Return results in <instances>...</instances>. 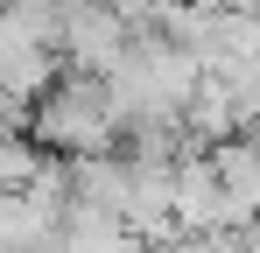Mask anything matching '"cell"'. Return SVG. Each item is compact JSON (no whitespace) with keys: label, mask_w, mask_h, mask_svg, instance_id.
Here are the masks:
<instances>
[{"label":"cell","mask_w":260,"mask_h":253,"mask_svg":"<svg viewBox=\"0 0 260 253\" xmlns=\"http://www.w3.org/2000/svg\"><path fill=\"white\" fill-rule=\"evenodd\" d=\"M148 253H260V225H253V232H218V239L176 232V239H162V246H148Z\"/></svg>","instance_id":"1"},{"label":"cell","mask_w":260,"mask_h":253,"mask_svg":"<svg viewBox=\"0 0 260 253\" xmlns=\"http://www.w3.org/2000/svg\"><path fill=\"white\" fill-rule=\"evenodd\" d=\"M56 7H85V0H56Z\"/></svg>","instance_id":"2"},{"label":"cell","mask_w":260,"mask_h":253,"mask_svg":"<svg viewBox=\"0 0 260 253\" xmlns=\"http://www.w3.org/2000/svg\"><path fill=\"white\" fill-rule=\"evenodd\" d=\"M148 7H169V0H148Z\"/></svg>","instance_id":"3"}]
</instances>
